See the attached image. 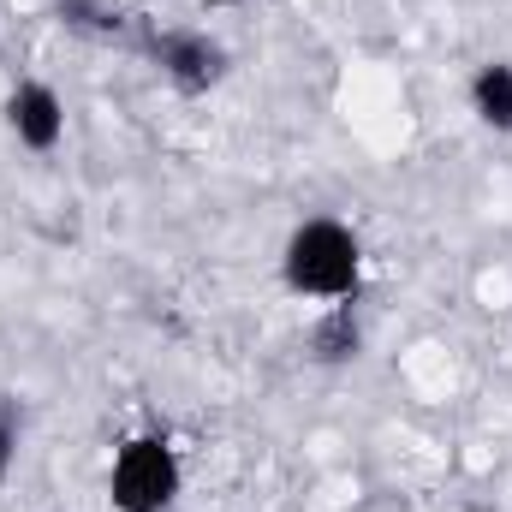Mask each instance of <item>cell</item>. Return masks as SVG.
<instances>
[{
  "label": "cell",
  "instance_id": "1",
  "mask_svg": "<svg viewBox=\"0 0 512 512\" xmlns=\"http://www.w3.org/2000/svg\"><path fill=\"white\" fill-rule=\"evenodd\" d=\"M280 268H286V286H292V292H310V298H352V292H358L364 251H358L352 227L316 215V221H304V227L286 239Z\"/></svg>",
  "mask_w": 512,
  "mask_h": 512
},
{
  "label": "cell",
  "instance_id": "2",
  "mask_svg": "<svg viewBox=\"0 0 512 512\" xmlns=\"http://www.w3.org/2000/svg\"><path fill=\"white\" fill-rule=\"evenodd\" d=\"M108 495L120 512H167L179 495V453L161 435H137L108 471Z\"/></svg>",
  "mask_w": 512,
  "mask_h": 512
},
{
  "label": "cell",
  "instance_id": "3",
  "mask_svg": "<svg viewBox=\"0 0 512 512\" xmlns=\"http://www.w3.org/2000/svg\"><path fill=\"white\" fill-rule=\"evenodd\" d=\"M149 54L179 90H209L221 78V66H227L221 42L203 36V30H161V36H149Z\"/></svg>",
  "mask_w": 512,
  "mask_h": 512
},
{
  "label": "cell",
  "instance_id": "4",
  "mask_svg": "<svg viewBox=\"0 0 512 512\" xmlns=\"http://www.w3.org/2000/svg\"><path fill=\"white\" fill-rule=\"evenodd\" d=\"M6 120L18 131V143L24 149H54L60 137H66V102L48 90V84H36V78H24L12 96H6Z\"/></svg>",
  "mask_w": 512,
  "mask_h": 512
},
{
  "label": "cell",
  "instance_id": "5",
  "mask_svg": "<svg viewBox=\"0 0 512 512\" xmlns=\"http://www.w3.org/2000/svg\"><path fill=\"white\" fill-rule=\"evenodd\" d=\"M471 108L489 131H512V66L507 60H489L477 78H471Z\"/></svg>",
  "mask_w": 512,
  "mask_h": 512
},
{
  "label": "cell",
  "instance_id": "6",
  "mask_svg": "<svg viewBox=\"0 0 512 512\" xmlns=\"http://www.w3.org/2000/svg\"><path fill=\"white\" fill-rule=\"evenodd\" d=\"M310 352H316L322 364H346V358H358V316H352V304H334V310L316 322Z\"/></svg>",
  "mask_w": 512,
  "mask_h": 512
},
{
  "label": "cell",
  "instance_id": "7",
  "mask_svg": "<svg viewBox=\"0 0 512 512\" xmlns=\"http://www.w3.org/2000/svg\"><path fill=\"white\" fill-rule=\"evenodd\" d=\"M12 459H18V405L0 399V483H6V471H12Z\"/></svg>",
  "mask_w": 512,
  "mask_h": 512
},
{
  "label": "cell",
  "instance_id": "8",
  "mask_svg": "<svg viewBox=\"0 0 512 512\" xmlns=\"http://www.w3.org/2000/svg\"><path fill=\"white\" fill-rule=\"evenodd\" d=\"M209 6H233V0H209Z\"/></svg>",
  "mask_w": 512,
  "mask_h": 512
}]
</instances>
